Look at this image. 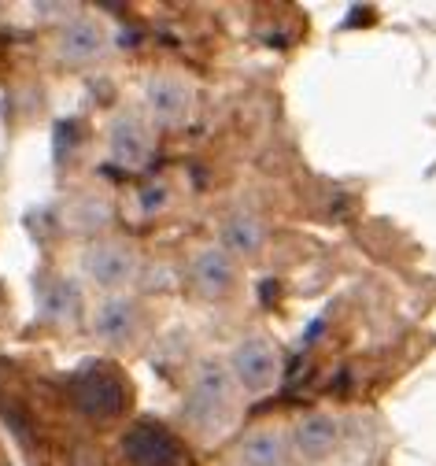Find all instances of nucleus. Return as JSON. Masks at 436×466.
Listing matches in <instances>:
<instances>
[{"label": "nucleus", "mask_w": 436, "mask_h": 466, "mask_svg": "<svg viewBox=\"0 0 436 466\" xmlns=\"http://www.w3.org/2000/svg\"><path fill=\"white\" fill-rule=\"evenodd\" d=\"M233 374L218 360H204L193 370L189 392H185V419L211 437L233 422Z\"/></svg>", "instance_id": "nucleus-1"}, {"label": "nucleus", "mask_w": 436, "mask_h": 466, "mask_svg": "<svg viewBox=\"0 0 436 466\" xmlns=\"http://www.w3.org/2000/svg\"><path fill=\"white\" fill-rule=\"evenodd\" d=\"M71 392L78 411L89 419H115L127 407V381L100 363H89L86 370H78L71 381Z\"/></svg>", "instance_id": "nucleus-2"}, {"label": "nucleus", "mask_w": 436, "mask_h": 466, "mask_svg": "<svg viewBox=\"0 0 436 466\" xmlns=\"http://www.w3.org/2000/svg\"><path fill=\"white\" fill-rule=\"evenodd\" d=\"M278 352H274V344L263 340V337H248L233 348V356H229V374L233 381L244 389V392H270L274 381H278Z\"/></svg>", "instance_id": "nucleus-3"}, {"label": "nucleus", "mask_w": 436, "mask_h": 466, "mask_svg": "<svg viewBox=\"0 0 436 466\" xmlns=\"http://www.w3.org/2000/svg\"><path fill=\"white\" fill-rule=\"evenodd\" d=\"M122 455L134 466H185V451L177 437L156 422H137L122 437Z\"/></svg>", "instance_id": "nucleus-4"}, {"label": "nucleus", "mask_w": 436, "mask_h": 466, "mask_svg": "<svg viewBox=\"0 0 436 466\" xmlns=\"http://www.w3.org/2000/svg\"><path fill=\"white\" fill-rule=\"evenodd\" d=\"M134 270H137V256L118 241H100L82 252V274L96 289H122L134 278Z\"/></svg>", "instance_id": "nucleus-5"}, {"label": "nucleus", "mask_w": 436, "mask_h": 466, "mask_svg": "<svg viewBox=\"0 0 436 466\" xmlns=\"http://www.w3.org/2000/svg\"><path fill=\"white\" fill-rule=\"evenodd\" d=\"M107 145H111V159L122 163V167H141L152 156V134L134 111H122L111 123Z\"/></svg>", "instance_id": "nucleus-6"}, {"label": "nucleus", "mask_w": 436, "mask_h": 466, "mask_svg": "<svg viewBox=\"0 0 436 466\" xmlns=\"http://www.w3.org/2000/svg\"><path fill=\"white\" fill-rule=\"evenodd\" d=\"M137 326H141V311H137V304L130 297H111L93 315V329L107 344H130Z\"/></svg>", "instance_id": "nucleus-7"}, {"label": "nucleus", "mask_w": 436, "mask_h": 466, "mask_svg": "<svg viewBox=\"0 0 436 466\" xmlns=\"http://www.w3.org/2000/svg\"><path fill=\"white\" fill-rule=\"evenodd\" d=\"M145 100L152 107V115L159 123H181L189 115V104H193V93L181 78H170V75H156L148 78L145 86Z\"/></svg>", "instance_id": "nucleus-8"}, {"label": "nucleus", "mask_w": 436, "mask_h": 466, "mask_svg": "<svg viewBox=\"0 0 436 466\" xmlns=\"http://www.w3.org/2000/svg\"><path fill=\"white\" fill-rule=\"evenodd\" d=\"M193 285H197V293L208 297V300L226 297L233 289V259H229V252L218 248V245L204 248L193 259Z\"/></svg>", "instance_id": "nucleus-9"}, {"label": "nucleus", "mask_w": 436, "mask_h": 466, "mask_svg": "<svg viewBox=\"0 0 436 466\" xmlns=\"http://www.w3.org/2000/svg\"><path fill=\"white\" fill-rule=\"evenodd\" d=\"M56 48H59V60H67V64H89V60H96V56H104L107 34L93 19H75V23L64 26Z\"/></svg>", "instance_id": "nucleus-10"}, {"label": "nucleus", "mask_w": 436, "mask_h": 466, "mask_svg": "<svg viewBox=\"0 0 436 466\" xmlns=\"http://www.w3.org/2000/svg\"><path fill=\"white\" fill-rule=\"evenodd\" d=\"M292 441H296L299 455H307V459H326V455L337 448V441H340V426H337L333 415H303V419L296 422Z\"/></svg>", "instance_id": "nucleus-11"}, {"label": "nucleus", "mask_w": 436, "mask_h": 466, "mask_svg": "<svg viewBox=\"0 0 436 466\" xmlns=\"http://www.w3.org/2000/svg\"><path fill=\"white\" fill-rule=\"evenodd\" d=\"M285 437L278 430H256L240 444V462L244 466H285Z\"/></svg>", "instance_id": "nucleus-12"}, {"label": "nucleus", "mask_w": 436, "mask_h": 466, "mask_svg": "<svg viewBox=\"0 0 436 466\" xmlns=\"http://www.w3.org/2000/svg\"><path fill=\"white\" fill-rule=\"evenodd\" d=\"M222 248L237 256H256L263 248V226L256 215H233L222 226Z\"/></svg>", "instance_id": "nucleus-13"}, {"label": "nucleus", "mask_w": 436, "mask_h": 466, "mask_svg": "<svg viewBox=\"0 0 436 466\" xmlns=\"http://www.w3.org/2000/svg\"><path fill=\"white\" fill-rule=\"evenodd\" d=\"M75 308H78V289H75L71 281H59L52 293H48L45 315H48V319H67V315H75Z\"/></svg>", "instance_id": "nucleus-14"}]
</instances>
